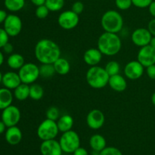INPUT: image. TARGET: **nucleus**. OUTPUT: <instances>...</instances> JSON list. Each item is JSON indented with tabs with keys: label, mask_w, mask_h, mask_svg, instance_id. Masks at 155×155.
<instances>
[{
	"label": "nucleus",
	"mask_w": 155,
	"mask_h": 155,
	"mask_svg": "<svg viewBox=\"0 0 155 155\" xmlns=\"http://www.w3.org/2000/svg\"><path fill=\"white\" fill-rule=\"evenodd\" d=\"M115 4L118 9L125 11L131 7L133 2L132 0H115Z\"/></svg>",
	"instance_id": "34"
},
{
	"label": "nucleus",
	"mask_w": 155,
	"mask_h": 155,
	"mask_svg": "<svg viewBox=\"0 0 155 155\" xmlns=\"http://www.w3.org/2000/svg\"><path fill=\"white\" fill-rule=\"evenodd\" d=\"M148 11L151 16L155 18V1H153L148 6Z\"/></svg>",
	"instance_id": "43"
},
{
	"label": "nucleus",
	"mask_w": 155,
	"mask_h": 155,
	"mask_svg": "<svg viewBox=\"0 0 155 155\" xmlns=\"http://www.w3.org/2000/svg\"><path fill=\"white\" fill-rule=\"evenodd\" d=\"M56 122L59 132L63 133L72 130L74 126V118L69 114H64L61 116Z\"/></svg>",
	"instance_id": "20"
},
{
	"label": "nucleus",
	"mask_w": 155,
	"mask_h": 155,
	"mask_svg": "<svg viewBox=\"0 0 155 155\" xmlns=\"http://www.w3.org/2000/svg\"><path fill=\"white\" fill-rule=\"evenodd\" d=\"M2 83L5 88L8 89H15L20 84L22 83L18 73L14 71H8L3 74Z\"/></svg>",
	"instance_id": "17"
},
{
	"label": "nucleus",
	"mask_w": 155,
	"mask_h": 155,
	"mask_svg": "<svg viewBox=\"0 0 155 155\" xmlns=\"http://www.w3.org/2000/svg\"><path fill=\"white\" fill-rule=\"evenodd\" d=\"M146 74L150 79L155 80V64L147 67Z\"/></svg>",
	"instance_id": "38"
},
{
	"label": "nucleus",
	"mask_w": 155,
	"mask_h": 155,
	"mask_svg": "<svg viewBox=\"0 0 155 155\" xmlns=\"http://www.w3.org/2000/svg\"><path fill=\"white\" fill-rule=\"evenodd\" d=\"M39 150L42 155H62L63 152L60 143L55 139L42 141Z\"/></svg>",
	"instance_id": "15"
},
{
	"label": "nucleus",
	"mask_w": 155,
	"mask_h": 155,
	"mask_svg": "<svg viewBox=\"0 0 155 155\" xmlns=\"http://www.w3.org/2000/svg\"><path fill=\"white\" fill-rule=\"evenodd\" d=\"M152 35L148 30V28H138L133 31L131 36L132 41L133 43L139 47H143L150 44Z\"/></svg>",
	"instance_id": "14"
},
{
	"label": "nucleus",
	"mask_w": 155,
	"mask_h": 155,
	"mask_svg": "<svg viewBox=\"0 0 155 155\" xmlns=\"http://www.w3.org/2000/svg\"><path fill=\"white\" fill-rule=\"evenodd\" d=\"M59 143L63 152L72 154L76 149L80 147V138L77 132L71 130L62 133Z\"/></svg>",
	"instance_id": "5"
},
{
	"label": "nucleus",
	"mask_w": 155,
	"mask_h": 155,
	"mask_svg": "<svg viewBox=\"0 0 155 155\" xmlns=\"http://www.w3.org/2000/svg\"><path fill=\"white\" fill-rule=\"evenodd\" d=\"M101 25L104 32L118 33L124 27V18L117 11L108 10L103 14Z\"/></svg>",
	"instance_id": "4"
},
{
	"label": "nucleus",
	"mask_w": 155,
	"mask_h": 155,
	"mask_svg": "<svg viewBox=\"0 0 155 155\" xmlns=\"http://www.w3.org/2000/svg\"><path fill=\"white\" fill-rule=\"evenodd\" d=\"M80 18L79 15L76 14L72 10H68L61 12L58 18V25L62 29L70 30L74 29L79 24Z\"/></svg>",
	"instance_id": "8"
},
{
	"label": "nucleus",
	"mask_w": 155,
	"mask_h": 155,
	"mask_svg": "<svg viewBox=\"0 0 155 155\" xmlns=\"http://www.w3.org/2000/svg\"><path fill=\"white\" fill-rule=\"evenodd\" d=\"M105 122V117L103 112L98 109H93L89 112L86 117V124L90 129L97 130L101 129Z\"/></svg>",
	"instance_id": "12"
},
{
	"label": "nucleus",
	"mask_w": 155,
	"mask_h": 155,
	"mask_svg": "<svg viewBox=\"0 0 155 155\" xmlns=\"http://www.w3.org/2000/svg\"><path fill=\"white\" fill-rule=\"evenodd\" d=\"M6 126L5 124H4L2 120H0V135L2 134L3 133L5 132V128H6Z\"/></svg>",
	"instance_id": "45"
},
{
	"label": "nucleus",
	"mask_w": 155,
	"mask_h": 155,
	"mask_svg": "<svg viewBox=\"0 0 155 155\" xmlns=\"http://www.w3.org/2000/svg\"><path fill=\"white\" fill-rule=\"evenodd\" d=\"M4 24V30L9 36L15 37L18 36L22 30V21L18 15L11 14L8 15Z\"/></svg>",
	"instance_id": "9"
},
{
	"label": "nucleus",
	"mask_w": 155,
	"mask_h": 155,
	"mask_svg": "<svg viewBox=\"0 0 155 155\" xmlns=\"http://www.w3.org/2000/svg\"><path fill=\"white\" fill-rule=\"evenodd\" d=\"M153 0H132L133 5L136 7L139 8H148Z\"/></svg>",
	"instance_id": "35"
},
{
	"label": "nucleus",
	"mask_w": 155,
	"mask_h": 155,
	"mask_svg": "<svg viewBox=\"0 0 155 155\" xmlns=\"http://www.w3.org/2000/svg\"><path fill=\"white\" fill-rule=\"evenodd\" d=\"M148 30L152 35V36H155V18L151 19L148 24Z\"/></svg>",
	"instance_id": "40"
},
{
	"label": "nucleus",
	"mask_w": 155,
	"mask_h": 155,
	"mask_svg": "<svg viewBox=\"0 0 155 155\" xmlns=\"http://www.w3.org/2000/svg\"><path fill=\"white\" fill-rule=\"evenodd\" d=\"M2 49H3V51H4L5 54H11L13 53L14 47H13V45H12V44H11L10 42H8L2 47Z\"/></svg>",
	"instance_id": "39"
},
{
	"label": "nucleus",
	"mask_w": 155,
	"mask_h": 155,
	"mask_svg": "<svg viewBox=\"0 0 155 155\" xmlns=\"http://www.w3.org/2000/svg\"><path fill=\"white\" fill-rule=\"evenodd\" d=\"M35 57L41 64H54L61 58V48L55 42L42 39L35 45Z\"/></svg>",
	"instance_id": "1"
},
{
	"label": "nucleus",
	"mask_w": 155,
	"mask_h": 155,
	"mask_svg": "<svg viewBox=\"0 0 155 155\" xmlns=\"http://www.w3.org/2000/svg\"><path fill=\"white\" fill-rule=\"evenodd\" d=\"M106 145H107L106 139H104V136L100 134L93 135L91 136L90 139H89V145L92 151L100 152L104 148H106Z\"/></svg>",
	"instance_id": "21"
},
{
	"label": "nucleus",
	"mask_w": 155,
	"mask_h": 155,
	"mask_svg": "<svg viewBox=\"0 0 155 155\" xmlns=\"http://www.w3.org/2000/svg\"><path fill=\"white\" fill-rule=\"evenodd\" d=\"M150 45H151V47H153V48L155 49V36H152V38H151V42H150Z\"/></svg>",
	"instance_id": "46"
},
{
	"label": "nucleus",
	"mask_w": 155,
	"mask_h": 155,
	"mask_svg": "<svg viewBox=\"0 0 155 155\" xmlns=\"http://www.w3.org/2000/svg\"><path fill=\"white\" fill-rule=\"evenodd\" d=\"M58 133L57 122L47 118L39 124L36 131L38 137L42 141L54 139L58 135Z\"/></svg>",
	"instance_id": "6"
},
{
	"label": "nucleus",
	"mask_w": 155,
	"mask_h": 155,
	"mask_svg": "<svg viewBox=\"0 0 155 155\" xmlns=\"http://www.w3.org/2000/svg\"><path fill=\"white\" fill-rule=\"evenodd\" d=\"M21 114L19 108L15 105H10L2 110V120L4 122L7 127L17 126L20 122Z\"/></svg>",
	"instance_id": "10"
},
{
	"label": "nucleus",
	"mask_w": 155,
	"mask_h": 155,
	"mask_svg": "<svg viewBox=\"0 0 155 155\" xmlns=\"http://www.w3.org/2000/svg\"><path fill=\"white\" fill-rule=\"evenodd\" d=\"M8 39L9 36L4 30V28H0V48H2V47L7 42H8Z\"/></svg>",
	"instance_id": "36"
},
{
	"label": "nucleus",
	"mask_w": 155,
	"mask_h": 155,
	"mask_svg": "<svg viewBox=\"0 0 155 155\" xmlns=\"http://www.w3.org/2000/svg\"><path fill=\"white\" fill-rule=\"evenodd\" d=\"M49 12L50 11L48 10L46 5H42L37 6L36 7L35 14H36V16L39 19H45V18H46L48 17Z\"/></svg>",
	"instance_id": "32"
},
{
	"label": "nucleus",
	"mask_w": 155,
	"mask_h": 155,
	"mask_svg": "<svg viewBox=\"0 0 155 155\" xmlns=\"http://www.w3.org/2000/svg\"><path fill=\"white\" fill-rule=\"evenodd\" d=\"M8 66L12 70H19L25 64L24 58L18 53H12L7 59Z\"/></svg>",
	"instance_id": "23"
},
{
	"label": "nucleus",
	"mask_w": 155,
	"mask_h": 155,
	"mask_svg": "<svg viewBox=\"0 0 155 155\" xmlns=\"http://www.w3.org/2000/svg\"><path fill=\"white\" fill-rule=\"evenodd\" d=\"M22 132L17 126L8 127L5 131V138L9 145H17L22 140Z\"/></svg>",
	"instance_id": "18"
},
{
	"label": "nucleus",
	"mask_w": 155,
	"mask_h": 155,
	"mask_svg": "<svg viewBox=\"0 0 155 155\" xmlns=\"http://www.w3.org/2000/svg\"><path fill=\"white\" fill-rule=\"evenodd\" d=\"M137 60L145 68L155 64V49L150 45L141 47L138 51Z\"/></svg>",
	"instance_id": "13"
},
{
	"label": "nucleus",
	"mask_w": 155,
	"mask_h": 155,
	"mask_svg": "<svg viewBox=\"0 0 155 155\" xmlns=\"http://www.w3.org/2000/svg\"><path fill=\"white\" fill-rule=\"evenodd\" d=\"M102 53L98 48H91L86 50L83 54V61L89 66H96L102 59Z\"/></svg>",
	"instance_id": "16"
},
{
	"label": "nucleus",
	"mask_w": 155,
	"mask_h": 155,
	"mask_svg": "<svg viewBox=\"0 0 155 155\" xmlns=\"http://www.w3.org/2000/svg\"><path fill=\"white\" fill-rule=\"evenodd\" d=\"M44 89L39 84L33 83L30 85V98L35 101H39L43 97Z\"/></svg>",
	"instance_id": "27"
},
{
	"label": "nucleus",
	"mask_w": 155,
	"mask_h": 155,
	"mask_svg": "<svg viewBox=\"0 0 155 155\" xmlns=\"http://www.w3.org/2000/svg\"><path fill=\"white\" fill-rule=\"evenodd\" d=\"M45 115H46L47 119L57 121L59 119V117H60V110H59V109L57 107L52 106V107H50L46 110Z\"/></svg>",
	"instance_id": "31"
},
{
	"label": "nucleus",
	"mask_w": 155,
	"mask_h": 155,
	"mask_svg": "<svg viewBox=\"0 0 155 155\" xmlns=\"http://www.w3.org/2000/svg\"><path fill=\"white\" fill-rule=\"evenodd\" d=\"M5 6L12 12L21 11L25 5V0H5Z\"/></svg>",
	"instance_id": "26"
},
{
	"label": "nucleus",
	"mask_w": 155,
	"mask_h": 155,
	"mask_svg": "<svg viewBox=\"0 0 155 155\" xmlns=\"http://www.w3.org/2000/svg\"><path fill=\"white\" fill-rule=\"evenodd\" d=\"M53 64H54L56 74L59 75H66L71 71L70 62L64 58H59Z\"/></svg>",
	"instance_id": "24"
},
{
	"label": "nucleus",
	"mask_w": 155,
	"mask_h": 155,
	"mask_svg": "<svg viewBox=\"0 0 155 155\" xmlns=\"http://www.w3.org/2000/svg\"><path fill=\"white\" fill-rule=\"evenodd\" d=\"M86 82L90 87L95 89H100L108 85L110 76L106 72L104 68L92 66L86 72Z\"/></svg>",
	"instance_id": "3"
},
{
	"label": "nucleus",
	"mask_w": 155,
	"mask_h": 155,
	"mask_svg": "<svg viewBox=\"0 0 155 155\" xmlns=\"http://www.w3.org/2000/svg\"><path fill=\"white\" fill-rule=\"evenodd\" d=\"M74 155H89V152L87 151V150L84 148H82V147H79L77 149H76L75 151L73 153Z\"/></svg>",
	"instance_id": "41"
},
{
	"label": "nucleus",
	"mask_w": 155,
	"mask_h": 155,
	"mask_svg": "<svg viewBox=\"0 0 155 155\" xmlns=\"http://www.w3.org/2000/svg\"><path fill=\"white\" fill-rule=\"evenodd\" d=\"M45 5L50 12H56L63 8L64 0H46Z\"/></svg>",
	"instance_id": "29"
},
{
	"label": "nucleus",
	"mask_w": 155,
	"mask_h": 155,
	"mask_svg": "<svg viewBox=\"0 0 155 155\" xmlns=\"http://www.w3.org/2000/svg\"><path fill=\"white\" fill-rule=\"evenodd\" d=\"M14 96L18 101H24L30 97V85L21 83L14 89Z\"/></svg>",
	"instance_id": "25"
},
{
	"label": "nucleus",
	"mask_w": 155,
	"mask_h": 155,
	"mask_svg": "<svg viewBox=\"0 0 155 155\" xmlns=\"http://www.w3.org/2000/svg\"><path fill=\"white\" fill-rule=\"evenodd\" d=\"M145 71V67L139 61H132L127 63L124 68V75L131 80H139L142 77Z\"/></svg>",
	"instance_id": "11"
},
{
	"label": "nucleus",
	"mask_w": 155,
	"mask_h": 155,
	"mask_svg": "<svg viewBox=\"0 0 155 155\" xmlns=\"http://www.w3.org/2000/svg\"><path fill=\"white\" fill-rule=\"evenodd\" d=\"M151 102H152V104H154V106H155V92H154V93L152 94V95H151Z\"/></svg>",
	"instance_id": "48"
},
{
	"label": "nucleus",
	"mask_w": 155,
	"mask_h": 155,
	"mask_svg": "<svg viewBox=\"0 0 155 155\" xmlns=\"http://www.w3.org/2000/svg\"><path fill=\"white\" fill-rule=\"evenodd\" d=\"M104 69H105L107 74H108L110 77H111V76L120 74V64L118 63L117 61H110L108 63H107V64L104 67Z\"/></svg>",
	"instance_id": "30"
},
{
	"label": "nucleus",
	"mask_w": 155,
	"mask_h": 155,
	"mask_svg": "<svg viewBox=\"0 0 155 155\" xmlns=\"http://www.w3.org/2000/svg\"><path fill=\"white\" fill-rule=\"evenodd\" d=\"M97 46L104 55L114 56L120 51L122 42L117 33L104 32L98 37Z\"/></svg>",
	"instance_id": "2"
},
{
	"label": "nucleus",
	"mask_w": 155,
	"mask_h": 155,
	"mask_svg": "<svg viewBox=\"0 0 155 155\" xmlns=\"http://www.w3.org/2000/svg\"><path fill=\"white\" fill-rule=\"evenodd\" d=\"M3 62H4V55H3V53L0 51V66L2 65Z\"/></svg>",
	"instance_id": "47"
},
{
	"label": "nucleus",
	"mask_w": 155,
	"mask_h": 155,
	"mask_svg": "<svg viewBox=\"0 0 155 155\" xmlns=\"http://www.w3.org/2000/svg\"><path fill=\"white\" fill-rule=\"evenodd\" d=\"M18 74L22 83L31 85L40 77L39 67L34 63H25L19 69Z\"/></svg>",
	"instance_id": "7"
},
{
	"label": "nucleus",
	"mask_w": 155,
	"mask_h": 155,
	"mask_svg": "<svg viewBox=\"0 0 155 155\" xmlns=\"http://www.w3.org/2000/svg\"><path fill=\"white\" fill-rule=\"evenodd\" d=\"M99 155H123L120 150L115 147H106L101 151H100Z\"/></svg>",
	"instance_id": "33"
},
{
	"label": "nucleus",
	"mask_w": 155,
	"mask_h": 155,
	"mask_svg": "<svg viewBox=\"0 0 155 155\" xmlns=\"http://www.w3.org/2000/svg\"><path fill=\"white\" fill-rule=\"evenodd\" d=\"M14 94H12L11 89L7 88L0 89V110H4L8 106L12 105L13 101Z\"/></svg>",
	"instance_id": "22"
},
{
	"label": "nucleus",
	"mask_w": 155,
	"mask_h": 155,
	"mask_svg": "<svg viewBox=\"0 0 155 155\" xmlns=\"http://www.w3.org/2000/svg\"><path fill=\"white\" fill-rule=\"evenodd\" d=\"M2 74L1 71H0V83H2Z\"/></svg>",
	"instance_id": "49"
},
{
	"label": "nucleus",
	"mask_w": 155,
	"mask_h": 155,
	"mask_svg": "<svg viewBox=\"0 0 155 155\" xmlns=\"http://www.w3.org/2000/svg\"><path fill=\"white\" fill-rule=\"evenodd\" d=\"M56 74L53 64H41L39 66V74L40 77L45 79L51 78Z\"/></svg>",
	"instance_id": "28"
},
{
	"label": "nucleus",
	"mask_w": 155,
	"mask_h": 155,
	"mask_svg": "<svg viewBox=\"0 0 155 155\" xmlns=\"http://www.w3.org/2000/svg\"><path fill=\"white\" fill-rule=\"evenodd\" d=\"M30 1H31V2L33 3L35 6L37 7V6H40V5H45V1H46V0H30Z\"/></svg>",
	"instance_id": "44"
},
{
	"label": "nucleus",
	"mask_w": 155,
	"mask_h": 155,
	"mask_svg": "<svg viewBox=\"0 0 155 155\" xmlns=\"http://www.w3.org/2000/svg\"><path fill=\"white\" fill-rule=\"evenodd\" d=\"M7 16V12L5 11L2 10V9H0V24H2V23L5 22Z\"/></svg>",
	"instance_id": "42"
},
{
	"label": "nucleus",
	"mask_w": 155,
	"mask_h": 155,
	"mask_svg": "<svg viewBox=\"0 0 155 155\" xmlns=\"http://www.w3.org/2000/svg\"><path fill=\"white\" fill-rule=\"evenodd\" d=\"M71 10L74 12H75L76 14H77V15H80L84 10V4L80 1L75 2L72 5V8H71Z\"/></svg>",
	"instance_id": "37"
},
{
	"label": "nucleus",
	"mask_w": 155,
	"mask_h": 155,
	"mask_svg": "<svg viewBox=\"0 0 155 155\" xmlns=\"http://www.w3.org/2000/svg\"><path fill=\"white\" fill-rule=\"evenodd\" d=\"M108 85L114 91L117 92H124L127 88V80L120 74L110 77Z\"/></svg>",
	"instance_id": "19"
}]
</instances>
